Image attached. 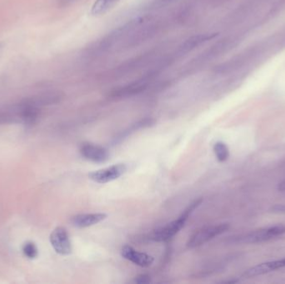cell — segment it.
Returning <instances> with one entry per match:
<instances>
[{
	"instance_id": "6da1fadb",
	"label": "cell",
	"mask_w": 285,
	"mask_h": 284,
	"mask_svg": "<svg viewBox=\"0 0 285 284\" xmlns=\"http://www.w3.org/2000/svg\"><path fill=\"white\" fill-rule=\"evenodd\" d=\"M202 199L195 200L187 207V209L178 219L154 231L151 235L152 240L155 242H167L173 239L184 228V224H186L189 216L202 204Z\"/></svg>"
},
{
	"instance_id": "7a4b0ae2",
	"label": "cell",
	"mask_w": 285,
	"mask_h": 284,
	"mask_svg": "<svg viewBox=\"0 0 285 284\" xmlns=\"http://www.w3.org/2000/svg\"><path fill=\"white\" fill-rule=\"evenodd\" d=\"M230 229V224H220L210 225V226L203 227L199 229L190 236L187 247L189 249H195L198 247L202 246L210 240L220 236Z\"/></svg>"
},
{
	"instance_id": "3957f363",
	"label": "cell",
	"mask_w": 285,
	"mask_h": 284,
	"mask_svg": "<svg viewBox=\"0 0 285 284\" xmlns=\"http://www.w3.org/2000/svg\"><path fill=\"white\" fill-rule=\"evenodd\" d=\"M284 234H285V226L280 224L250 232L237 238L236 242L240 244H259L282 236Z\"/></svg>"
},
{
	"instance_id": "277c9868",
	"label": "cell",
	"mask_w": 285,
	"mask_h": 284,
	"mask_svg": "<svg viewBox=\"0 0 285 284\" xmlns=\"http://www.w3.org/2000/svg\"><path fill=\"white\" fill-rule=\"evenodd\" d=\"M127 171L126 165L124 164H114L105 169H99L88 174V178L97 184H107L119 179Z\"/></svg>"
},
{
	"instance_id": "5b68a950",
	"label": "cell",
	"mask_w": 285,
	"mask_h": 284,
	"mask_svg": "<svg viewBox=\"0 0 285 284\" xmlns=\"http://www.w3.org/2000/svg\"><path fill=\"white\" fill-rule=\"evenodd\" d=\"M50 243L57 254L68 255L72 253V245L68 232L63 227H58L52 232Z\"/></svg>"
},
{
	"instance_id": "8992f818",
	"label": "cell",
	"mask_w": 285,
	"mask_h": 284,
	"mask_svg": "<svg viewBox=\"0 0 285 284\" xmlns=\"http://www.w3.org/2000/svg\"><path fill=\"white\" fill-rule=\"evenodd\" d=\"M83 158L93 163H104L109 159V153L104 147L97 144L85 143L81 145L79 149Z\"/></svg>"
},
{
	"instance_id": "52a82bcc",
	"label": "cell",
	"mask_w": 285,
	"mask_h": 284,
	"mask_svg": "<svg viewBox=\"0 0 285 284\" xmlns=\"http://www.w3.org/2000/svg\"><path fill=\"white\" fill-rule=\"evenodd\" d=\"M149 78H142L127 85L115 88L110 92V97L113 98H123L131 97L146 89L149 84Z\"/></svg>"
},
{
	"instance_id": "ba28073f",
	"label": "cell",
	"mask_w": 285,
	"mask_h": 284,
	"mask_svg": "<svg viewBox=\"0 0 285 284\" xmlns=\"http://www.w3.org/2000/svg\"><path fill=\"white\" fill-rule=\"evenodd\" d=\"M120 254L124 259L142 268H149L154 261V258L151 255L137 251L129 245L122 247Z\"/></svg>"
},
{
	"instance_id": "9c48e42d",
	"label": "cell",
	"mask_w": 285,
	"mask_h": 284,
	"mask_svg": "<svg viewBox=\"0 0 285 284\" xmlns=\"http://www.w3.org/2000/svg\"><path fill=\"white\" fill-rule=\"evenodd\" d=\"M285 268V258L275 260V261L267 262L263 264H258L256 266L252 267L245 273V276L247 278L260 276L263 274H269L270 272L275 271L277 269Z\"/></svg>"
},
{
	"instance_id": "30bf717a",
	"label": "cell",
	"mask_w": 285,
	"mask_h": 284,
	"mask_svg": "<svg viewBox=\"0 0 285 284\" xmlns=\"http://www.w3.org/2000/svg\"><path fill=\"white\" fill-rule=\"evenodd\" d=\"M106 219L107 214L102 213L82 214L73 216L71 219V223L76 228L83 229L99 224L100 222L104 221V219Z\"/></svg>"
},
{
	"instance_id": "8fae6325",
	"label": "cell",
	"mask_w": 285,
	"mask_h": 284,
	"mask_svg": "<svg viewBox=\"0 0 285 284\" xmlns=\"http://www.w3.org/2000/svg\"><path fill=\"white\" fill-rule=\"evenodd\" d=\"M215 36L216 34L215 33H204V34L192 36L182 43V45L179 48V53L183 54V53L191 52L198 47H200V45H202L203 43L211 40L215 38Z\"/></svg>"
},
{
	"instance_id": "7c38bea8",
	"label": "cell",
	"mask_w": 285,
	"mask_h": 284,
	"mask_svg": "<svg viewBox=\"0 0 285 284\" xmlns=\"http://www.w3.org/2000/svg\"><path fill=\"white\" fill-rule=\"evenodd\" d=\"M120 0H95L91 8L90 13L94 17L104 15L111 10Z\"/></svg>"
},
{
	"instance_id": "4fadbf2b",
	"label": "cell",
	"mask_w": 285,
	"mask_h": 284,
	"mask_svg": "<svg viewBox=\"0 0 285 284\" xmlns=\"http://www.w3.org/2000/svg\"><path fill=\"white\" fill-rule=\"evenodd\" d=\"M214 153L217 158L218 161H227L230 158V149L227 145L223 142H217L214 145Z\"/></svg>"
},
{
	"instance_id": "5bb4252c",
	"label": "cell",
	"mask_w": 285,
	"mask_h": 284,
	"mask_svg": "<svg viewBox=\"0 0 285 284\" xmlns=\"http://www.w3.org/2000/svg\"><path fill=\"white\" fill-rule=\"evenodd\" d=\"M23 253L24 256L30 259H35L38 254V249L33 242H27L23 244Z\"/></svg>"
},
{
	"instance_id": "9a60e30c",
	"label": "cell",
	"mask_w": 285,
	"mask_h": 284,
	"mask_svg": "<svg viewBox=\"0 0 285 284\" xmlns=\"http://www.w3.org/2000/svg\"><path fill=\"white\" fill-rule=\"evenodd\" d=\"M134 282L136 284H149V283L151 282V279H150V276L148 275V274H140V275L137 277Z\"/></svg>"
},
{
	"instance_id": "2e32d148",
	"label": "cell",
	"mask_w": 285,
	"mask_h": 284,
	"mask_svg": "<svg viewBox=\"0 0 285 284\" xmlns=\"http://www.w3.org/2000/svg\"><path fill=\"white\" fill-rule=\"evenodd\" d=\"M272 212L276 213V214H285V204L273 207Z\"/></svg>"
},
{
	"instance_id": "e0dca14e",
	"label": "cell",
	"mask_w": 285,
	"mask_h": 284,
	"mask_svg": "<svg viewBox=\"0 0 285 284\" xmlns=\"http://www.w3.org/2000/svg\"><path fill=\"white\" fill-rule=\"evenodd\" d=\"M278 190L280 192H285V179L278 184Z\"/></svg>"
}]
</instances>
